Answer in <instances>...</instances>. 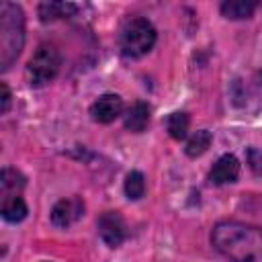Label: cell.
Masks as SVG:
<instances>
[{
    "label": "cell",
    "mask_w": 262,
    "mask_h": 262,
    "mask_svg": "<svg viewBox=\"0 0 262 262\" xmlns=\"http://www.w3.org/2000/svg\"><path fill=\"white\" fill-rule=\"evenodd\" d=\"M211 141H213L211 131L201 129V131H196V133L186 141L184 151H186V156H190V158H199V156H203V154L211 147Z\"/></svg>",
    "instance_id": "obj_13"
},
{
    "label": "cell",
    "mask_w": 262,
    "mask_h": 262,
    "mask_svg": "<svg viewBox=\"0 0 262 262\" xmlns=\"http://www.w3.org/2000/svg\"><path fill=\"white\" fill-rule=\"evenodd\" d=\"M59 68H61V55H59L57 47L49 45V43L39 45L37 51L33 53V57L27 63L29 84L35 86V88H41V86L49 84L57 76Z\"/></svg>",
    "instance_id": "obj_4"
},
{
    "label": "cell",
    "mask_w": 262,
    "mask_h": 262,
    "mask_svg": "<svg viewBox=\"0 0 262 262\" xmlns=\"http://www.w3.org/2000/svg\"><path fill=\"white\" fill-rule=\"evenodd\" d=\"M147 123H149V104L143 100L133 102L125 115V127L133 133H141V131H145Z\"/></svg>",
    "instance_id": "obj_10"
},
{
    "label": "cell",
    "mask_w": 262,
    "mask_h": 262,
    "mask_svg": "<svg viewBox=\"0 0 262 262\" xmlns=\"http://www.w3.org/2000/svg\"><path fill=\"white\" fill-rule=\"evenodd\" d=\"M256 8H258L256 0H225L221 4V14L231 20H242V18H250Z\"/></svg>",
    "instance_id": "obj_11"
},
{
    "label": "cell",
    "mask_w": 262,
    "mask_h": 262,
    "mask_svg": "<svg viewBox=\"0 0 262 262\" xmlns=\"http://www.w3.org/2000/svg\"><path fill=\"white\" fill-rule=\"evenodd\" d=\"M125 194L131 199V201H137L145 194V178L139 170H133L127 174L125 178Z\"/></svg>",
    "instance_id": "obj_16"
},
{
    "label": "cell",
    "mask_w": 262,
    "mask_h": 262,
    "mask_svg": "<svg viewBox=\"0 0 262 262\" xmlns=\"http://www.w3.org/2000/svg\"><path fill=\"white\" fill-rule=\"evenodd\" d=\"M188 125H190V119L186 113L178 111V113H172L166 121V127H168V133L172 139H184L186 137V131H188Z\"/></svg>",
    "instance_id": "obj_15"
},
{
    "label": "cell",
    "mask_w": 262,
    "mask_h": 262,
    "mask_svg": "<svg viewBox=\"0 0 262 262\" xmlns=\"http://www.w3.org/2000/svg\"><path fill=\"white\" fill-rule=\"evenodd\" d=\"M123 113V98L119 94H102L90 106V117L96 123H111Z\"/></svg>",
    "instance_id": "obj_7"
},
{
    "label": "cell",
    "mask_w": 262,
    "mask_h": 262,
    "mask_svg": "<svg viewBox=\"0 0 262 262\" xmlns=\"http://www.w3.org/2000/svg\"><path fill=\"white\" fill-rule=\"evenodd\" d=\"M29 209L25 205V201L18 194H10V196H2V217L10 223H18L27 217Z\"/></svg>",
    "instance_id": "obj_12"
},
{
    "label": "cell",
    "mask_w": 262,
    "mask_h": 262,
    "mask_svg": "<svg viewBox=\"0 0 262 262\" xmlns=\"http://www.w3.org/2000/svg\"><path fill=\"white\" fill-rule=\"evenodd\" d=\"M0 92H2V108H0V113L4 115V113H8V108H10V98H12L10 88H8V84H6V82H2V84H0Z\"/></svg>",
    "instance_id": "obj_17"
},
{
    "label": "cell",
    "mask_w": 262,
    "mask_h": 262,
    "mask_svg": "<svg viewBox=\"0 0 262 262\" xmlns=\"http://www.w3.org/2000/svg\"><path fill=\"white\" fill-rule=\"evenodd\" d=\"M78 4H72V2H41L39 4V16L43 23H53V20H59V18H70L78 12Z\"/></svg>",
    "instance_id": "obj_9"
},
{
    "label": "cell",
    "mask_w": 262,
    "mask_h": 262,
    "mask_svg": "<svg viewBox=\"0 0 262 262\" xmlns=\"http://www.w3.org/2000/svg\"><path fill=\"white\" fill-rule=\"evenodd\" d=\"M84 215V201L80 196H68L53 205L51 209V223L57 227H70Z\"/></svg>",
    "instance_id": "obj_6"
},
{
    "label": "cell",
    "mask_w": 262,
    "mask_h": 262,
    "mask_svg": "<svg viewBox=\"0 0 262 262\" xmlns=\"http://www.w3.org/2000/svg\"><path fill=\"white\" fill-rule=\"evenodd\" d=\"M237 176H239V162H237V158L231 156V154L221 156V158L213 164V168H211V172H209V180H211L213 184H217V186L235 182Z\"/></svg>",
    "instance_id": "obj_8"
},
{
    "label": "cell",
    "mask_w": 262,
    "mask_h": 262,
    "mask_svg": "<svg viewBox=\"0 0 262 262\" xmlns=\"http://www.w3.org/2000/svg\"><path fill=\"white\" fill-rule=\"evenodd\" d=\"M156 43V29L143 16L129 18L119 31V49L125 57L137 59L151 51Z\"/></svg>",
    "instance_id": "obj_3"
},
{
    "label": "cell",
    "mask_w": 262,
    "mask_h": 262,
    "mask_svg": "<svg viewBox=\"0 0 262 262\" xmlns=\"http://www.w3.org/2000/svg\"><path fill=\"white\" fill-rule=\"evenodd\" d=\"M25 186V176L20 172H16L14 168H4L2 170V178H0V188H2V196H10V194H18V190Z\"/></svg>",
    "instance_id": "obj_14"
},
{
    "label": "cell",
    "mask_w": 262,
    "mask_h": 262,
    "mask_svg": "<svg viewBox=\"0 0 262 262\" xmlns=\"http://www.w3.org/2000/svg\"><path fill=\"white\" fill-rule=\"evenodd\" d=\"M25 45V12L14 2H0V70L6 72Z\"/></svg>",
    "instance_id": "obj_2"
},
{
    "label": "cell",
    "mask_w": 262,
    "mask_h": 262,
    "mask_svg": "<svg viewBox=\"0 0 262 262\" xmlns=\"http://www.w3.org/2000/svg\"><path fill=\"white\" fill-rule=\"evenodd\" d=\"M98 235L108 248H119L127 237V223L117 211H106L96 221Z\"/></svg>",
    "instance_id": "obj_5"
},
{
    "label": "cell",
    "mask_w": 262,
    "mask_h": 262,
    "mask_svg": "<svg viewBox=\"0 0 262 262\" xmlns=\"http://www.w3.org/2000/svg\"><path fill=\"white\" fill-rule=\"evenodd\" d=\"M211 244L231 262H262L260 227L239 221H219L211 231Z\"/></svg>",
    "instance_id": "obj_1"
}]
</instances>
